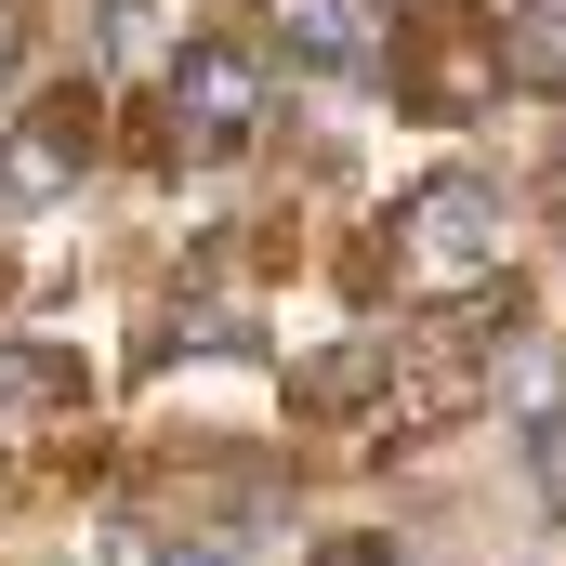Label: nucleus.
I'll return each mask as SVG.
<instances>
[{"label":"nucleus","mask_w":566,"mask_h":566,"mask_svg":"<svg viewBox=\"0 0 566 566\" xmlns=\"http://www.w3.org/2000/svg\"><path fill=\"white\" fill-rule=\"evenodd\" d=\"M158 106H171V145H185V158H238V145L277 119V66H264L251 40H224V27H211V40H185V53H171Z\"/></svg>","instance_id":"1"},{"label":"nucleus","mask_w":566,"mask_h":566,"mask_svg":"<svg viewBox=\"0 0 566 566\" xmlns=\"http://www.w3.org/2000/svg\"><path fill=\"white\" fill-rule=\"evenodd\" d=\"M501 238H514V211H501L488 171H434V185H409V211H396V251H409L422 290H488L501 277Z\"/></svg>","instance_id":"2"},{"label":"nucleus","mask_w":566,"mask_h":566,"mask_svg":"<svg viewBox=\"0 0 566 566\" xmlns=\"http://www.w3.org/2000/svg\"><path fill=\"white\" fill-rule=\"evenodd\" d=\"M501 80H514V66H501V27H488V13L434 0V13L396 27V106H409V119H474Z\"/></svg>","instance_id":"3"},{"label":"nucleus","mask_w":566,"mask_h":566,"mask_svg":"<svg viewBox=\"0 0 566 566\" xmlns=\"http://www.w3.org/2000/svg\"><path fill=\"white\" fill-rule=\"evenodd\" d=\"M277 40H290V66H329V80H356V66L396 53L382 0H277Z\"/></svg>","instance_id":"4"},{"label":"nucleus","mask_w":566,"mask_h":566,"mask_svg":"<svg viewBox=\"0 0 566 566\" xmlns=\"http://www.w3.org/2000/svg\"><path fill=\"white\" fill-rule=\"evenodd\" d=\"M66 409H80V356H66V343H27V329H0V434L66 422Z\"/></svg>","instance_id":"5"},{"label":"nucleus","mask_w":566,"mask_h":566,"mask_svg":"<svg viewBox=\"0 0 566 566\" xmlns=\"http://www.w3.org/2000/svg\"><path fill=\"white\" fill-rule=\"evenodd\" d=\"M396 382V343H343V356H316L303 382H290V409H356V396H382Z\"/></svg>","instance_id":"6"},{"label":"nucleus","mask_w":566,"mask_h":566,"mask_svg":"<svg viewBox=\"0 0 566 566\" xmlns=\"http://www.w3.org/2000/svg\"><path fill=\"white\" fill-rule=\"evenodd\" d=\"M501 66H514L527 93H566V0H541V13H527V27L501 40Z\"/></svg>","instance_id":"7"},{"label":"nucleus","mask_w":566,"mask_h":566,"mask_svg":"<svg viewBox=\"0 0 566 566\" xmlns=\"http://www.w3.org/2000/svg\"><path fill=\"white\" fill-rule=\"evenodd\" d=\"M527 474H541V488L566 501V422H527Z\"/></svg>","instance_id":"8"},{"label":"nucleus","mask_w":566,"mask_h":566,"mask_svg":"<svg viewBox=\"0 0 566 566\" xmlns=\"http://www.w3.org/2000/svg\"><path fill=\"white\" fill-rule=\"evenodd\" d=\"M13 53H27V0H0V66H13Z\"/></svg>","instance_id":"9"},{"label":"nucleus","mask_w":566,"mask_h":566,"mask_svg":"<svg viewBox=\"0 0 566 566\" xmlns=\"http://www.w3.org/2000/svg\"><path fill=\"white\" fill-rule=\"evenodd\" d=\"M171 566H251V554H238V541H198V554H171Z\"/></svg>","instance_id":"10"}]
</instances>
